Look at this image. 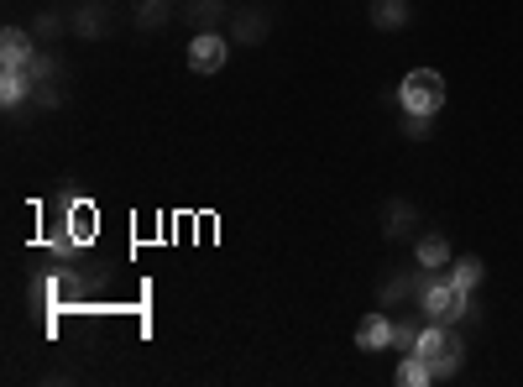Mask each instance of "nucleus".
<instances>
[{"label":"nucleus","instance_id":"15","mask_svg":"<svg viewBox=\"0 0 523 387\" xmlns=\"http://www.w3.org/2000/svg\"><path fill=\"white\" fill-rule=\"evenodd\" d=\"M414 220H419V210H414V204L393 199V204H388V241H403L408 231H414Z\"/></svg>","mask_w":523,"mask_h":387},{"label":"nucleus","instance_id":"5","mask_svg":"<svg viewBox=\"0 0 523 387\" xmlns=\"http://www.w3.org/2000/svg\"><path fill=\"white\" fill-rule=\"evenodd\" d=\"M414 262H419V272H435V278H450V241L445 236H419V246H414Z\"/></svg>","mask_w":523,"mask_h":387},{"label":"nucleus","instance_id":"3","mask_svg":"<svg viewBox=\"0 0 523 387\" xmlns=\"http://www.w3.org/2000/svg\"><path fill=\"white\" fill-rule=\"evenodd\" d=\"M419 309H424L429 325H461L466 314H471V288L450 283V278H435V283L419 293Z\"/></svg>","mask_w":523,"mask_h":387},{"label":"nucleus","instance_id":"13","mask_svg":"<svg viewBox=\"0 0 523 387\" xmlns=\"http://www.w3.org/2000/svg\"><path fill=\"white\" fill-rule=\"evenodd\" d=\"M173 21V0H136V27L142 32H157Z\"/></svg>","mask_w":523,"mask_h":387},{"label":"nucleus","instance_id":"9","mask_svg":"<svg viewBox=\"0 0 523 387\" xmlns=\"http://www.w3.org/2000/svg\"><path fill=\"white\" fill-rule=\"evenodd\" d=\"M236 21H231V27H236V37L241 42H262L267 37V27H272V16L262 11V6H241V11H231Z\"/></svg>","mask_w":523,"mask_h":387},{"label":"nucleus","instance_id":"16","mask_svg":"<svg viewBox=\"0 0 523 387\" xmlns=\"http://www.w3.org/2000/svg\"><path fill=\"white\" fill-rule=\"evenodd\" d=\"M184 11H189V21H194V32H210V27H215V16H220L225 6H220V0H189Z\"/></svg>","mask_w":523,"mask_h":387},{"label":"nucleus","instance_id":"6","mask_svg":"<svg viewBox=\"0 0 523 387\" xmlns=\"http://www.w3.org/2000/svg\"><path fill=\"white\" fill-rule=\"evenodd\" d=\"M32 53H37L32 32H21V27H6V32H0V68H27Z\"/></svg>","mask_w":523,"mask_h":387},{"label":"nucleus","instance_id":"1","mask_svg":"<svg viewBox=\"0 0 523 387\" xmlns=\"http://www.w3.org/2000/svg\"><path fill=\"white\" fill-rule=\"evenodd\" d=\"M414 356H424V361H429V372H435V382H440V377H456V372H461V361H466V340H461L456 325H429V330H419Z\"/></svg>","mask_w":523,"mask_h":387},{"label":"nucleus","instance_id":"21","mask_svg":"<svg viewBox=\"0 0 523 387\" xmlns=\"http://www.w3.org/2000/svg\"><path fill=\"white\" fill-rule=\"evenodd\" d=\"M37 32H42V37H58V32H63V21H58V11H42V21H37Z\"/></svg>","mask_w":523,"mask_h":387},{"label":"nucleus","instance_id":"2","mask_svg":"<svg viewBox=\"0 0 523 387\" xmlns=\"http://www.w3.org/2000/svg\"><path fill=\"white\" fill-rule=\"evenodd\" d=\"M445 100H450V89H445L440 68H414V74H403V84H398V105L408 116H440Z\"/></svg>","mask_w":523,"mask_h":387},{"label":"nucleus","instance_id":"12","mask_svg":"<svg viewBox=\"0 0 523 387\" xmlns=\"http://www.w3.org/2000/svg\"><path fill=\"white\" fill-rule=\"evenodd\" d=\"M27 95H32V74H27V68H0V100L21 105Z\"/></svg>","mask_w":523,"mask_h":387},{"label":"nucleus","instance_id":"8","mask_svg":"<svg viewBox=\"0 0 523 387\" xmlns=\"http://www.w3.org/2000/svg\"><path fill=\"white\" fill-rule=\"evenodd\" d=\"M68 32H74V37H89V42H95V37H105V32H110V11H105V0H89L84 11H74V21H68Z\"/></svg>","mask_w":523,"mask_h":387},{"label":"nucleus","instance_id":"14","mask_svg":"<svg viewBox=\"0 0 523 387\" xmlns=\"http://www.w3.org/2000/svg\"><path fill=\"white\" fill-rule=\"evenodd\" d=\"M482 278H487V267H482V257H456V262H450V283H461V288H482Z\"/></svg>","mask_w":523,"mask_h":387},{"label":"nucleus","instance_id":"18","mask_svg":"<svg viewBox=\"0 0 523 387\" xmlns=\"http://www.w3.org/2000/svg\"><path fill=\"white\" fill-rule=\"evenodd\" d=\"M37 110H58L63 105V95H58V84L53 79H32V95H27Z\"/></svg>","mask_w":523,"mask_h":387},{"label":"nucleus","instance_id":"10","mask_svg":"<svg viewBox=\"0 0 523 387\" xmlns=\"http://www.w3.org/2000/svg\"><path fill=\"white\" fill-rule=\"evenodd\" d=\"M372 27L377 32H403L408 27V0H377V6H372Z\"/></svg>","mask_w":523,"mask_h":387},{"label":"nucleus","instance_id":"11","mask_svg":"<svg viewBox=\"0 0 523 387\" xmlns=\"http://www.w3.org/2000/svg\"><path fill=\"white\" fill-rule=\"evenodd\" d=\"M393 382H398V387H424V382H435V372H429V361H424V356H414V351H403V361H398V372H393Z\"/></svg>","mask_w":523,"mask_h":387},{"label":"nucleus","instance_id":"4","mask_svg":"<svg viewBox=\"0 0 523 387\" xmlns=\"http://www.w3.org/2000/svg\"><path fill=\"white\" fill-rule=\"evenodd\" d=\"M225 58H231V42H225L215 27L189 37V68H194V74H220Z\"/></svg>","mask_w":523,"mask_h":387},{"label":"nucleus","instance_id":"17","mask_svg":"<svg viewBox=\"0 0 523 387\" xmlns=\"http://www.w3.org/2000/svg\"><path fill=\"white\" fill-rule=\"evenodd\" d=\"M68 236H74V241H89V236H95V210H89V204L68 210Z\"/></svg>","mask_w":523,"mask_h":387},{"label":"nucleus","instance_id":"7","mask_svg":"<svg viewBox=\"0 0 523 387\" xmlns=\"http://www.w3.org/2000/svg\"><path fill=\"white\" fill-rule=\"evenodd\" d=\"M356 346H361V351H388V346H393V320H388V314L372 309L367 320L356 325Z\"/></svg>","mask_w":523,"mask_h":387},{"label":"nucleus","instance_id":"19","mask_svg":"<svg viewBox=\"0 0 523 387\" xmlns=\"http://www.w3.org/2000/svg\"><path fill=\"white\" fill-rule=\"evenodd\" d=\"M429 121H435V116H408V110H403V136L424 142V136H429Z\"/></svg>","mask_w":523,"mask_h":387},{"label":"nucleus","instance_id":"20","mask_svg":"<svg viewBox=\"0 0 523 387\" xmlns=\"http://www.w3.org/2000/svg\"><path fill=\"white\" fill-rule=\"evenodd\" d=\"M393 346L398 351H414L419 346V325H393Z\"/></svg>","mask_w":523,"mask_h":387}]
</instances>
